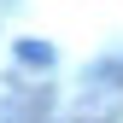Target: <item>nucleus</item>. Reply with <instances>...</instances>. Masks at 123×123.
Here are the masks:
<instances>
[{
	"label": "nucleus",
	"mask_w": 123,
	"mask_h": 123,
	"mask_svg": "<svg viewBox=\"0 0 123 123\" xmlns=\"http://www.w3.org/2000/svg\"><path fill=\"white\" fill-rule=\"evenodd\" d=\"M18 53H24V59H29V65H47V59H53V53H47V47H35V41H24V47H18Z\"/></svg>",
	"instance_id": "f257e3e1"
}]
</instances>
